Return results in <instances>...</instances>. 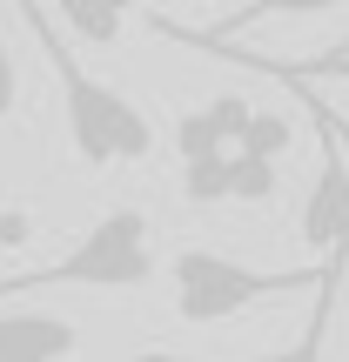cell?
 <instances>
[{
	"label": "cell",
	"instance_id": "1",
	"mask_svg": "<svg viewBox=\"0 0 349 362\" xmlns=\"http://www.w3.org/2000/svg\"><path fill=\"white\" fill-rule=\"evenodd\" d=\"M21 13L34 21L40 47H47L54 74H61V115H67V141H74V155L88 161V168L148 161V148H155V128H148V115H142V107H135L121 88L94 81L88 67L74 61V47L61 40V21H54L47 7H21Z\"/></svg>",
	"mask_w": 349,
	"mask_h": 362
},
{
	"label": "cell",
	"instance_id": "2",
	"mask_svg": "<svg viewBox=\"0 0 349 362\" xmlns=\"http://www.w3.org/2000/svg\"><path fill=\"white\" fill-rule=\"evenodd\" d=\"M168 282H175V315L208 329V322H229V315L256 309V302L296 296V288H343V275L323 269V262L316 269H248V262L215 255V248H175Z\"/></svg>",
	"mask_w": 349,
	"mask_h": 362
},
{
	"label": "cell",
	"instance_id": "3",
	"mask_svg": "<svg viewBox=\"0 0 349 362\" xmlns=\"http://www.w3.org/2000/svg\"><path fill=\"white\" fill-rule=\"evenodd\" d=\"M155 275V221L142 208H108L54 269L0 275V302L34 296V288H142Z\"/></svg>",
	"mask_w": 349,
	"mask_h": 362
},
{
	"label": "cell",
	"instance_id": "4",
	"mask_svg": "<svg viewBox=\"0 0 349 362\" xmlns=\"http://www.w3.org/2000/svg\"><path fill=\"white\" fill-rule=\"evenodd\" d=\"M323 134V168H316L309 194H302V242L323 255V269L349 275V161H343V128L329 115H316Z\"/></svg>",
	"mask_w": 349,
	"mask_h": 362
},
{
	"label": "cell",
	"instance_id": "5",
	"mask_svg": "<svg viewBox=\"0 0 349 362\" xmlns=\"http://www.w3.org/2000/svg\"><path fill=\"white\" fill-rule=\"evenodd\" d=\"M256 115H262V107L242 101V94H215V101L188 107V115L175 121V155H181V168L242 155V141H248V128H256Z\"/></svg>",
	"mask_w": 349,
	"mask_h": 362
},
{
	"label": "cell",
	"instance_id": "6",
	"mask_svg": "<svg viewBox=\"0 0 349 362\" xmlns=\"http://www.w3.org/2000/svg\"><path fill=\"white\" fill-rule=\"evenodd\" d=\"M275 188H282V168L275 161H248V155L181 168V194L195 208H208V202H275Z\"/></svg>",
	"mask_w": 349,
	"mask_h": 362
},
{
	"label": "cell",
	"instance_id": "7",
	"mask_svg": "<svg viewBox=\"0 0 349 362\" xmlns=\"http://www.w3.org/2000/svg\"><path fill=\"white\" fill-rule=\"evenodd\" d=\"M74 349H81V329L67 315H40V309L0 315V362H67Z\"/></svg>",
	"mask_w": 349,
	"mask_h": 362
},
{
	"label": "cell",
	"instance_id": "8",
	"mask_svg": "<svg viewBox=\"0 0 349 362\" xmlns=\"http://www.w3.org/2000/svg\"><path fill=\"white\" fill-rule=\"evenodd\" d=\"M54 21H61V27H74L81 40H101V47L128 34V7H81V0H74V7H67V13H54Z\"/></svg>",
	"mask_w": 349,
	"mask_h": 362
},
{
	"label": "cell",
	"instance_id": "9",
	"mask_svg": "<svg viewBox=\"0 0 349 362\" xmlns=\"http://www.w3.org/2000/svg\"><path fill=\"white\" fill-rule=\"evenodd\" d=\"M13 94H21V67H13L7 40H0V115H13Z\"/></svg>",
	"mask_w": 349,
	"mask_h": 362
},
{
	"label": "cell",
	"instance_id": "10",
	"mask_svg": "<svg viewBox=\"0 0 349 362\" xmlns=\"http://www.w3.org/2000/svg\"><path fill=\"white\" fill-rule=\"evenodd\" d=\"M128 362H188V356H168V349H142V356H128ZM262 362H316L309 349H296V356H262Z\"/></svg>",
	"mask_w": 349,
	"mask_h": 362
},
{
	"label": "cell",
	"instance_id": "11",
	"mask_svg": "<svg viewBox=\"0 0 349 362\" xmlns=\"http://www.w3.org/2000/svg\"><path fill=\"white\" fill-rule=\"evenodd\" d=\"M27 235H34V221H27L21 208H7V215H0V242H27Z\"/></svg>",
	"mask_w": 349,
	"mask_h": 362
},
{
	"label": "cell",
	"instance_id": "12",
	"mask_svg": "<svg viewBox=\"0 0 349 362\" xmlns=\"http://www.w3.org/2000/svg\"><path fill=\"white\" fill-rule=\"evenodd\" d=\"M329 81H349V67H336V74H329Z\"/></svg>",
	"mask_w": 349,
	"mask_h": 362
},
{
	"label": "cell",
	"instance_id": "13",
	"mask_svg": "<svg viewBox=\"0 0 349 362\" xmlns=\"http://www.w3.org/2000/svg\"><path fill=\"white\" fill-rule=\"evenodd\" d=\"M0 194H7V181H0Z\"/></svg>",
	"mask_w": 349,
	"mask_h": 362
}]
</instances>
